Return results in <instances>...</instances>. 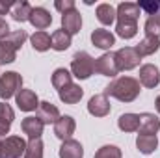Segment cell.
Returning a JSON list of instances; mask_svg holds the SVG:
<instances>
[{
	"instance_id": "6da1fadb",
	"label": "cell",
	"mask_w": 160,
	"mask_h": 158,
	"mask_svg": "<svg viewBox=\"0 0 160 158\" xmlns=\"http://www.w3.org/2000/svg\"><path fill=\"white\" fill-rule=\"evenodd\" d=\"M142 91L140 80L134 77H118L114 78L104 89L106 97H114L121 102H134Z\"/></svg>"
},
{
	"instance_id": "7a4b0ae2",
	"label": "cell",
	"mask_w": 160,
	"mask_h": 158,
	"mask_svg": "<svg viewBox=\"0 0 160 158\" xmlns=\"http://www.w3.org/2000/svg\"><path fill=\"white\" fill-rule=\"evenodd\" d=\"M93 73H95V60L88 52L78 50L71 60V75L78 80H88Z\"/></svg>"
},
{
	"instance_id": "3957f363",
	"label": "cell",
	"mask_w": 160,
	"mask_h": 158,
	"mask_svg": "<svg viewBox=\"0 0 160 158\" xmlns=\"http://www.w3.org/2000/svg\"><path fill=\"white\" fill-rule=\"evenodd\" d=\"M22 89V77L17 71H6L0 75V99L6 102Z\"/></svg>"
},
{
	"instance_id": "277c9868",
	"label": "cell",
	"mask_w": 160,
	"mask_h": 158,
	"mask_svg": "<svg viewBox=\"0 0 160 158\" xmlns=\"http://www.w3.org/2000/svg\"><path fill=\"white\" fill-rule=\"evenodd\" d=\"M140 62L142 58L134 47H123L119 50H116V63L119 71H132L140 65Z\"/></svg>"
},
{
	"instance_id": "5b68a950",
	"label": "cell",
	"mask_w": 160,
	"mask_h": 158,
	"mask_svg": "<svg viewBox=\"0 0 160 158\" xmlns=\"http://www.w3.org/2000/svg\"><path fill=\"white\" fill-rule=\"evenodd\" d=\"M28 141H24L21 136H8L2 141V158H21L26 153Z\"/></svg>"
},
{
	"instance_id": "8992f818",
	"label": "cell",
	"mask_w": 160,
	"mask_h": 158,
	"mask_svg": "<svg viewBox=\"0 0 160 158\" xmlns=\"http://www.w3.org/2000/svg\"><path fill=\"white\" fill-rule=\"evenodd\" d=\"M95 73L102 75V77H118L119 69H118V63H116V52H104L102 56H99L95 60Z\"/></svg>"
},
{
	"instance_id": "52a82bcc",
	"label": "cell",
	"mask_w": 160,
	"mask_h": 158,
	"mask_svg": "<svg viewBox=\"0 0 160 158\" xmlns=\"http://www.w3.org/2000/svg\"><path fill=\"white\" fill-rule=\"evenodd\" d=\"M112 106H110V101L104 93H97L89 99L88 102V112L93 116V117H106L110 114Z\"/></svg>"
},
{
	"instance_id": "ba28073f",
	"label": "cell",
	"mask_w": 160,
	"mask_h": 158,
	"mask_svg": "<svg viewBox=\"0 0 160 158\" xmlns=\"http://www.w3.org/2000/svg\"><path fill=\"white\" fill-rule=\"evenodd\" d=\"M15 102H17V108H19L21 112H36L41 101L38 99L36 91L22 87V89L15 95Z\"/></svg>"
},
{
	"instance_id": "9c48e42d",
	"label": "cell",
	"mask_w": 160,
	"mask_h": 158,
	"mask_svg": "<svg viewBox=\"0 0 160 158\" xmlns=\"http://www.w3.org/2000/svg\"><path fill=\"white\" fill-rule=\"evenodd\" d=\"M75 130H77V121L71 117V116H62V117L54 123V136L60 138L62 141L71 140L73 134H75Z\"/></svg>"
},
{
	"instance_id": "30bf717a",
	"label": "cell",
	"mask_w": 160,
	"mask_h": 158,
	"mask_svg": "<svg viewBox=\"0 0 160 158\" xmlns=\"http://www.w3.org/2000/svg\"><path fill=\"white\" fill-rule=\"evenodd\" d=\"M36 117L39 119L43 125H54L62 116H60V110H58L52 102L41 101L39 106H38V110H36Z\"/></svg>"
},
{
	"instance_id": "8fae6325",
	"label": "cell",
	"mask_w": 160,
	"mask_h": 158,
	"mask_svg": "<svg viewBox=\"0 0 160 158\" xmlns=\"http://www.w3.org/2000/svg\"><path fill=\"white\" fill-rule=\"evenodd\" d=\"M91 43H93V47L110 52V48L116 45V36L106 28H95L91 32Z\"/></svg>"
},
{
	"instance_id": "7c38bea8",
	"label": "cell",
	"mask_w": 160,
	"mask_h": 158,
	"mask_svg": "<svg viewBox=\"0 0 160 158\" xmlns=\"http://www.w3.org/2000/svg\"><path fill=\"white\" fill-rule=\"evenodd\" d=\"M140 84L153 89L160 84V69L153 63H145L140 67Z\"/></svg>"
},
{
	"instance_id": "4fadbf2b",
	"label": "cell",
	"mask_w": 160,
	"mask_h": 158,
	"mask_svg": "<svg viewBox=\"0 0 160 158\" xmlns=\"http://www.w3.org/2000/svg\"><path fill=\"white\" fill-rule=\"evenodd\" d=\"M140 13L142 11H140L138 4H134V2H121L119 6L116 7V19H118V22H121V21L138 22Z\"/></svg>"
},
{
	"instance_id": "5bb4252c",
	"label": "cell",
	"mask_w": 160,
	"mask_h": 158,
	"mask_svg": "<svg viewBox=\"0 0 160 158\" xmlns=\"http://www.w3.org/2000/svg\"><path fill=\"white\" fill-rule=\"evenodd\" d=\"M80 28H82V15L78 9H73L62 15V30H65L71 37L78 34Z\"/></svg>"
},
{
	"instance_id": "9a60e30c",
	"label": "cell",
	"mask_w": 160,
	"mask_h": 158,
	"mask_svg": "<svg viewBox=\"0 0 160 158\" xmlns=\"http://www.w3.org/2000/svg\"><path fill=\"white\" fill-rule=\"evenodd\" d=\"M160 130V119L155 114L143 112L140 114V126L138 132L140 134H147V136H157V132Z\"/></svg>"
},
{
	"instance_id": "2e32d148",
	"label": "cell",
	"mask_w": 160,
	"mask_h": 158,
	"mask_svg": "<svg viewBox=\"0 0 160 158\" xmlns=\"http://www.w3.org/2000/svg\"><path fill=\"white\" fill-rule=\"evenodd\" d=\"M30 24L34 28H38V32H45V28H48L52 24V15L48 13V9L45 7H34L32 13H30Z\"/></svg>"
},
{
	"instance_id": "e0dca14e",
	"label": "cell",
	"mask_w": 160,
	"mask_h": 158,
	"mask_svg": "<svg viewBox=\"0 0 160 158\" xmlns=\"http://www.w3.org/2000/svg\"><path fill=\"white\" fill-rule=\"evenodd\" d=\"M21 128H22V132L28 136V140H39L41 134H43V128H45V125L41 123L38 117H34V116H28V117L22 119V123H21Z\"/></svg>"
},
{
	"instance_id": "ac0fdd59",
	"label": "cell",
	"mask_w": 160,
	"mask_h": 158,
	"mask_svg": "<svg viewBox=\"0 0 160 158\" xmlns=\"http://www.w3.org/2000/svg\"><path fill=\"white\" fill-rule=\"evenodd\" d=\"M58 97L65 104H77V102H80V99L84 97V89L80 87L78 84H69L62 91H58Z\"/></svg>"
},
{
	"instance_id": "d6986e66",
	"label": "cell",
	"mask_w": 160,
	"mask_h": 158,
	"mask_svg": "<svg viewBox=\"0 0 160 158\" xmlns=\"http://www.w3.org/2000/svg\"><path fill=\"white\" fill-rule=\"evenodd\" d=\"M58 155H60V158H84V147L80 141L71 138V140L62 143Z\"/></svg>"
},
{
	"instance_id": "ffe728a7",
	"label": "cell",
	"mask_w": 160,
	"mask_h": 158,
	"mask_svg": "<svg viewBox=\"0 0 160 158\" xmlns=\"http://www.w3.org/2000/svg\"><path fill=\"white\" fill-rule=\"evenodd\" d=\"M136 147L142 155H153L158 149V138L157 136H147V134H138Z\"/></svg>"
},
{
	"instance_id": "44dd1931",
	"label": "cell",
	"mask_w": 160,
	"mask_h": 158,
	"mask_svg": "<svg viewBox=\"0 0 160 158\" xmlns=\"http://www.w3.org/2000/svg\"><path fill=\"white\" fill-rule=\"evenodd\" d=\"M134 48H136V52L140 54V58H143V56H153L155 52H158V48H160V39L145 36V37L140 41V43H138Z\"/></svg>"
},
{
	"instance_id": "7402d4cb",
	"label": "cell",
	"mask_w": 160,
	"mask_h": 158,
	"mask_svg": "<svg viewBox=\"0 0 160 158\" xmlns=\"http://www.w3.org/2000/svg\"><path fill=\"white\" fill-rule=\"evenodd\" d=\"M50 41H52V50H58V52H63V50H67L69 47H71V41L73 37L65 32V30H56V32H52V36H50Z\"/></svg>"
},
{
	"instance_id": "603a6c76",
	"label": "cell",
	"mask_w": 160,
	"mask_h": 158,
	"mask_svg": "<svg viewBox=\"0 0 160 158\" xmlns=\"http://www.w3.org/2000/svg\"><path fill=\"white\" fill-rule=\"evenodd\" d=\"M118 126L121 132H138L140 114H121L118 119Z\"/></svg>"
},
{
	"instance_id": "cb8c5ba5",
	"label": "cell",
	"mask_w": 160,
	"mask_h": 158,
	"mask_svg": "<svg viewBox=\"0 0 160 158\" xmlns=\"http://www.w3.org/2000/svg\"><path fill=\"white\" fill-rule=\"evenodd\" d=\"M32 6L30 2L26 0H21V2H13V7H11V17L17 21V22H24L30 19V13H32Z\"/></svg>"
},
{
	"instance_id": "d4e9b609",
	"label": "cell",
	"mask_w": 160,
	"mask_h": 158,
	"mask_svg": "<svg viewBox=\"0 0 160 158\" xmlns=\"http://www.w3.org/2000/svg\"><path fill=\"white\" fill-rule=\"evenodd\" d=\"M95 15H97V21L101 24L110 26L116 21V7L110 6V4H99L97 9H95Z\"/></svg>"
},
{
	"instance_id": "484cf974",
	"label": "cell",
	"mask_w": 160,
	"mask_h": 158,
	"mask_svg": "<svg viewBox=\"0 0 160 158\" xmlns=\"http://www.w3.org/2000/svg\"><path fill=\"white\" fill-rule=\"evenodd\" d=\"M69 84H73V75H71V71H67L65 67H60V69H56L54 73H52V86H54V89H58V91H62L65 86H69Z\"/></svg>"
},
{
	"instance_id": "4316f807",
	"label": "cell",
	"mask_w": 160,
	"mask_h": 158,
	"mask_svg": "<svg viewBox=\"0 0 160 158\" xmlns=\"http://www.w3.org/2000/svg\"><path fill=\"white\" fill-rule=\"evenodd\" d=\"M28 39V34L24 32V30H13V32H9L4 39H2V43L4 45H8L9 48H13L15 52L24 45V41Z\"/></svg>"
},
{
	"instance_id": "83f0119b",
	"label": "cell",
	"mask_w": 160,
	"mask_h": 158,
	"mask_svg": "<svg viewBox=\"0 0 160 158\" xmlns=\"http://www.w3.org/2000/svg\"><path fill=\"white\" fill-rule=\"evenodd\" d=\"M30 43H32L34 50H38V52H47L52 47L50 36L47 32H36V34H32L30 36Z\"/></svg>"
},
{
	"instance_id": "f1b7e54d",
	"label": "cell",
	"mask_w": 160,
	"mask_h": 158,
	"mask_svg": "<svg viewBox=\"0 0 160 158\" xmlns=\"http://www.w3.org/2000/svg\"><path fill=\"white\" fill-rule=\"evenodd\" d=\"M116 34L123 39H132L138 34V22H128V21H121L116 24Z\"/></svg>"
},
{
	"instance_id": "f546056e",
	"label": "cell",
	"mask_w": 160,
	"mask_h": 158,
	"mask_svg": "<svg viewBox=\"0 0 160 158\" xmlns=\"http://www.w3.org/2000/svg\"><path fill=\"white\" fill-rule=\"evenodd\" d=\"M143 30H145V36L160 39V15L147 17L145 19V24H143Z\"/></svg>"
},
{
	"instance_id": "4dcf8cb0",
	"label": "cell",
	"mask_w": 160,
	"mask_h": 158,
	"mask_svg": "<svg viewBox=\"0 0 160 158\" xmlns=\"http://www.w3.org/2000/svg\"><path fill=\"white\" fill-rule=\"evenodd\" d=\"M43 141L39 140H28V145H26V153L22 158H43Z\"/></svg>"
},
{
	"instance_id": "1f68e13d",
	"label": "cell",
	"mask_w": 160,
	"mask_h": 158,
	"mask_svg": "<svg viewBox=\"0 0 160 158\" xmlns=\"http://www.w3.org/2000/svg\"><path fill=\"white\" fill-rule=\"evenodd\" d=\"M93 158H123V153L118 145H102L101 149H97Z\"/></svg>"
},
{
	"instance_id": "d6a6232c",
	"label": "cell",
	"mask_w": 160,
	"mask_h": 158,
	"mask_svg": "<svg viewBox=\"0 0 160 158\" xmlns=\"http://www.w3.org/2000/svg\"><path fill=\"white\" fill-rule=\"evenodd\" d=\"M138 7H140V11H143L147 17H151V15H158L160 2H155V0H142V2H138Z\"/></svg>"
},
{
	"instance_id": "836d02e7",
	"label": "cell",
	"mask_w": 160,
	"mask_h": 158,
	"mask_svg": "<svg viewBox=\"0 0 160 158\" xmlns=\"http://www.w3.org/2000/svg\"><path fill=\"white\" fill-rule=\"evenodd\" d=\"M15 60H17V52L0 41V65H6V63H13Z\"/></svg>"
},
{
	"instance_id": "e575fe53",
	"label": "cell",
	"mask_w": 160,
	"mask_h": 158,
	"mask_svg": "<svg viewBox=\"0 0 160 158\" xmlns=\"http://www.w3.org/2000/svg\"><path fill=\"white\" fill-rule=\"evenodd\" d=\"M13 119H15V112H13V108H11L8 102H0V121L11 126Z\"/></svg>"
},
{
	"instance_id": "d590c367",
	"label": "cell",
	"mask_w": 160,
	"mask_h": 158,
	"mask_svg": "<svg viewBox=\"0 0 160 158\" xmlns=\"http://www.w3.org/2000/svg\"><path fill=\"white\" fill-rule=\"evenodd\" d=\"M54 7L63 15V13H67V11L77 9V4H75V0H56V2H54Z\"/></svg>"
},
{
	"instance_id": "8d00e7d4",
	"label": "cell",
	"mask_w": 160,
	"mask_h": 158,
	"mask_svg": "<svg viewBox=\"0 0 160 158\" xmlns=\"http://www.w3.org/2000/svg\"><path fill=\"white\" fill-rule=\"evenodd\" d=\"M9 32H11V30H9V24L6 22V19H2V17H0V41L4 39Z\"/></svg>"
},
{
	"instance_id": "74e56055",
	"label": "cell",
	"mask_w": 160,
	"mask_h": 158,
	"mask_svg": "<svg viewBox=\"0 0 160 158\" xmlns=\"http://www.w3.org/2000/svg\"><path fill=\"white\" fill-rule=\"evenodd\" d=\"M11 7H13L11 2H0V17L6 13H11Z\"/></svg>"
},
{
	"instance_id": "f35d334b",
	"label": "cell",
	"mask_w": 160,
	"mask_h": 158,
	"mask_svg": "<svg viewBox=\"0 0 160 158\" xmlns=\"http://www.w3.org/2000/svg\"><path fill=\"white\" fill-rule=\"evenodd\" d=\"M9 128H11L9 125H6V123H2V121H0V138H2V136H6V134H9Z\"/></svg>"
},
{
	"instance_id": "ab89813d",
	"label": "cell",
	"mask_w": 160,
	"mask_h": 158,
	"mask_svg": "<svg viewBox=\"0 0 160 158\" xmlns=\"http://www.w3.org/2000/svg\"><path fill=\"white\" fill-rule=\"evenodd\" d=\"M155 106H157V112L160 114V95L157 97V101H155Z\"/></svg>"
},
{
	"instance_id": "60d3db41",
	"label": "cell",
	"mask_w": 160,
	"mask_h": 158,
	"mask_svg": "<svg viewBox=\"0 0 160 158\" xmlns=\"http://www.w3.org/2000/svg\"><path fill=\"white\" fill-rule=\"evenodd\" d=\"M0 158H2V141H0Z\"/></svg>"
},
{
	"instance_id": "b9f144b4",
	"label": "cell",
	"mask_w": 160,
	"mask_h": 158,
	"mask_svg": "<svg viewBox=\"0 0 160 158\" xmlns=\"http://www.w3.org/2000/svg\"><path fill=\"white\" fill-rule=\"evenodd\" d=\"M158 15H160V11H158Z\"/></svg>"
}]
</instances>
